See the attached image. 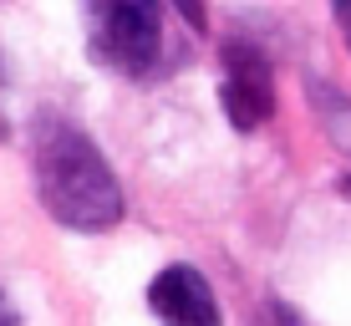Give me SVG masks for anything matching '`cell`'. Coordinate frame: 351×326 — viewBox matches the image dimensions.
Instances as JSON below:
<instances>
[{
	"label": "cell",
	"instance_id": "ba28073f",
	"mask_svg": "<svg viewBox=\"0 0 351 326\" xmlns=\"http://www.w3.org/2000/svg\"><path fill=\"white\" fill-rule=\"evenodd\" d=\"M178 16H184V21H189L193 31H204V26H209V16H204V5H178Z\"/></svg>",
	"mask_w": 351,
	"mask_h": 326
},
{
	"label": "cell",
	"instance_id": "52a82bcc",
	"mask_svg": "<svg viewBox=\"0 0 351 326\" xmlns=\"http://www.w3.org/2000/svg\"><path fill=\"white\" fill-rule=\"evenodd\" d=\"M0 326H21V311H16V301L5 291H0Z\"/></svg>",
	"mask_w": 351,
	"mask_h": 326
},
{
	"label": "cell",
	"instance_id": "5b68a950",
	"mask_svg": "<svg viewBox=\"0 0 351 326\" xmlns=\"http://www.w3.org/2000/svg\"><path fill=\"white\" fill-rule=\"evenodd\" d=\"M306 92H311V107H316L326 138L351 159V97H341V92L326 87V82H306Z\"/></svg>",
	"mask_w": 351,
	"mask_h": 326
},
{
	"label": "cell",
	"instance_id": "7a4b0ae2",
	"mask_svg": "<svg viewBox=\"0 0 351 326\" xmlns=\"http://www.w3.org/2000/svg\"><path fill=\"white\" fill-rule=\"evenodd\" d=\"M87 51L117 77H153L163 62V5L153 0H97L87 5Z\"/></svg>",
	"mask_w": 351,
	"mask_h": 326
},
{
	"label": "cell",
	"instance_id": "9c48e42d",
	"mask_svg": "<svg viewBox=\"0 0 351 326\" xmlns=\"http://www.w3.org/2000/svg\"><path fill=\"white\" fill-rule=\"evenodd\" d=\"M341 194H351V174H346V178H341Z\"/></svg>",
	"mask_w": 351,
	"mask_h": 326
},
{
	"label": "cell",
	"instance_id": "8992f818",
	"mask_svg": "<svg viewBox=\"0 0 351 326\" xmlns=\"http://www.w3.org/2000/svg\"><path fill=\"white\" fill-rule=\"evenodd\" d=\"M331 16H336V26H341L346 46H351V0H341V5H331Z\"/></svg>",
	"mask_w": 351,
	"mask_h": 326
},
{
	"label": "cell",
	"instance_id": "277c9868",
	"mask_svg": "<svg viewBox=\"0 0 351 326\" xmlns=\"http://www.w3.org/2000/svg\"><path fill=\"white\" fill-rule=\"evenodd\" d=\"M148 311L163 326H224L219 296L209 291L204 270L193 265H163L148 281Z\"/></svg>",
	"mask_w": 351,
	"mask_h": 326
},
{
	"label": "cell",
	"instance_id": "6da1fadb",
	"mask_svg": "<svg viewBox=\"0 0 351 326\" xmlns=\"http://www.w3.org/2000/svg\"><path fill=\"white\" fill-rule=\"evenodd\" d=\"M31 159H36V199L56 224L82 229V235H102L123 220L128 209L123 184L82 128L62 123V117H41Z\"/></svg>",
	"mask_w": 351,
	"mask_h": 326
},
{
	"label": "cell",
	"instance_id": "3957f363",
	"mask_svg": "<svg viewBox=\"0 0 351 326\" xmlns=\"http://www.w3.org/2000/svg\"><path fill=\"white\" fill-rule=\"evenodd\" d=\"M224 82H219V107L234 132H255L275 117V67L255 41H229L219 51Z\"/></svg>",
	"mask_w": 351,
	"mask_h": 326
}]
</instances>
